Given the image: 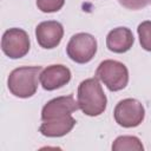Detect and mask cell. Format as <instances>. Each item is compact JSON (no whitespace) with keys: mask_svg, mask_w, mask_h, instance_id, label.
Returning a JSON list of instances; mask_svg holds the SVG:
<instances>
[{"mask_svg":"<svg viewBox=\"0 0 151 151\" xmlns=\"http://www.w3.org/2000/svg\"><path fill=\"white\" fill-rule=\"evenodd\" d=\"M66 52L73 61L86 64L92 60L97 52V40L88 33H77L70 39Z\"/></svg>","mask_w":151,"mask_h":151,"instance_id":"obj_4","label":"cell"},{"mask_svg":"<svg viewBox=\"0 0 151 151\" xmlns=\"http://www.w3.org/2000/svg\"><path fill=\"white\" fill-rule=\"evenodd\" d=\"M65 0H37V6L41 12L53 13L58 12L64 6Z\"/></svg>","mask_w":151,"mask_h":151,"instance_id":"obj_14","label":"cell"},{"mask_svg":"<svg viewBox=\"0 0 151 151\" xmlns=\"http://www.w3.org/2000/svg\"><path fill=\"white\" fill-rule=\"evenodd\" d=\"M113 151H143L142 142L134 136H120L112 144Z\"/></svg>","mask_w":151,"mask_h":151,"instance_id":"obj_12","label":"cell"},{"mask_svg":"<svg viewBox=\"0 0 151 151\" xmlns=\"http://www.w3.org/2000/svg\"><path fill=\"white\" fill-rule=\"evenodd\" d=\"M64 35L63 25L54 20L42 21L35 28V37L38 44L42 48H54L57 47Z\"/></svg>","mask_w":151,"mask_h":151,"instance_id":"obj_8","label":"cell"},{"mask_svg":"<svg viewBox=\"0 0 151 151\" xmlns=\"http://www.w3.org/2000/svg\"><path fill=\"white\" fill-rule=\"evenodd\" d=\"M96 78L103 81L110 91H120L127 85L129 71L123 63L109 59L99 64Z\"/></svg>","mask_w":151,"mask_h":151,"instance_id":"obj_3","label":"cell"},{"mask_svg":"<svg viewBox=\"0 0 151 151\" xmlns=\"http://www.w3.org/2000/svg\"><path fill=\"white\" fill-rule=\"evenodd\" d=\"M78 109V101L74 100L73 96L58 97L45 104L41 111V119L42 122H46L55 118H63L72 114V112L77 111Z\"/></svg>","mask_w":151,"mask_h":151,"instance_id":"obj_7","label":"cell"},{"mask_svg":"<svg viewBox=\"0 0 151 151\" xmlns=\"http://www.w3.org/2000/svg\"><path fill=\"white\" fill-rule=\"evenodd\" d=\"M1 50L11 59L25 57L29 51V38L21 28L7 29L1 39Z\"/></svg>","mask_w":151,"mask_h":151,"instance_id":"obj_6","label":"cell"},{"mask_svg":"<svg viewBox=\"0 0 151 151\" xmlns=\"http://www.w3.org/2000/svg\"><path fill=\"white\" fill-rule=\"evenodd\" d=\"M41 71V66H22L13 70L7 80L8 90L19 98L32 97L37 92Z\"/></svg>","mask_w":151,"mask_h":151,"instance_id":"obj_2","label":"cell"},{"mask_svg":"<svg viewBox=\"0 0 151 151\" xmlns=\"http://www.w3.org/2000/svg\"><path fill=\"white\" fill-rule=\"evenodd\" d=\"M71 80V71L64 65L47 66L40 73L41 86L47 91L57 90Z\"/></svg>","mask_w":151,"mask_h":151,"instance_id":"obj_9","label":"cell"},{"mask_svg":"<svg viewBox=\"0 0 151 151\" xmlns=\"http://www.w3.org/2000/svg\"><path fill=\"white\" fill-rule=\"evenodd\" d=\"M76 123V119L72 117V114H70L63 118H55L42 122L39 127V131L46 137H63L74 127Z\"/></svg>","mask_w":151,"mask_h":151,"instance_id":"obj_11","label":"cell"},{"mask_svg":"<svg viewBox=\"0 0 151 151\" xmlns=\"http://www.w3.org/2000/svg\"><path fill=\"white\" fill-rule=\"evenodd\" d=\"M113 114L116 122L120 126L136 127L143 122L145 111L140 101L132 98H126L116 105Z\"/></svg>","mask_w":151,"mask_h":151,"instance_id":"obj_5","label":"cell"},{"mask_svg":"<svg viewBox=\"0 0 151 151\" xmlns=\"http://www.w3.org/2000/svg\"><path fill=\"white\" fill-rule=\"evenodd\" d=\"M106 96L97 78L85 79L78 87L79 109L90 117L101 114L106 109Z\"/></svg>","mask_w":151,"mask_h":151,"instance_id":"obj_1","label":"cell"},{"mask_svg":"<svg viewBox=\"0 0 151 151\" xmlns=\"http://www.w3.org/2000/svg\"><path fill=\"white\" fill-rule=\"evenodd\" d=\"M134 38L131 29L126 27H117L106 37V46L111 52L124 53L127 52L133 45Z\"/></svg>","mask_w":151,"mask_h":151,"instance_id":"obj_10","label":"cell"},{"mask_svg":"<svg viewBox=\"0 0 151 151\" xmlns=\"http://www.w3.org/2000/svg\"><path fill=\"white\" fill-rule=\"evenodd\" d=\"M118 2L129 9H140L146 7L151 0H118Z\"/></svg>","mask_w":151,"mask_h":151,"instance_id":"obj_15","label":"cell"},{"mask_svg":"<svg viewBox=\"0 0 151 151\" xmlns=\"http://www.w3.org/2000/svg\"><path fill=\"white\" fill-rule=\"evenodd\" d=\"M137 29L142 47L145 51L151 52V21H143Z\"/></svg>","mask_w":151,"mask_h":151,"instance_id":"obj_13","label":"cell"}]
</instances>
